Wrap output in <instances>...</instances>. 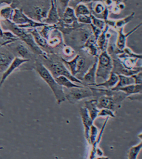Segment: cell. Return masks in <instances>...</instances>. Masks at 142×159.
I'll use <instances>...</instances> for the list:
<instances>
[{"mask_svg":"<svg viewBox=\"0 0 142 159\" xmlns=\"http://www.w3.org/2000/svg\"><path fill=\"white\" fill-rule=\"evenodd\" d=\"M107 8V7L105 6L103 3L100 1H97L96 2V3L95 4L94 7H93V11L95 13L97 14V15H102L104 13V12Z\"/></svg>","mask_w":142,"mask_h":159,"instance_id":"obj_30","label":"cell"},{"mask_svg":"<svg viewBox=\"0 0 142 159\" xmlns=\"http://www.w3.org/2000/svg\"><path fill=\"white\" fill-rule=\"evenodd\" d=\"M14 8L11 6H4L0 9V20L11 21L13 15Z\"/></svg>","mask_w":142,"mask_h":159,"instance_id":"obj_23","label":"cell"},{"mask_svg":"<svg viewBox=\"0 0 142 159\" xmlns=\"http://www.w3.org/2000/svg\"><path fill=\"white\" fill-rule=\"evenodd\" d=\"M69 90L67 93H65V98L66 100L71 104H74L84 98L94 96L90 86H82L79 88H72Z\"/></svg>","mask_w":142,"mask_h":159,"instance_id":"obj_6","label":"cell"},{"mask_svg":"<svg viewBox=\"0 0 142 159\" xmlns=\"http://www.w3.org/2000/svg\"><path fill=\"white\" fill-rule=\"evenodd\" d=\"M34 62V68L36 71L50 87L55 98L57 103L60 105L66 100L65 93L63 87L58 85L55 79L42 62L38 60H36Z\"/></svg>","mask_w":142,"mask_h":159,"instance_id":"obj_2","label":"cell"},{"mask_svg":"<svg viewBox=\"0 0 142 159\" xmlns=\"http://www.w3.org/2000/svg\"><path fill=\"white\" fill-rule=\"evenodd\" d=\"M97 57H95V60L92 66L88 69L84 73L82 78V82L85 86H94L96 83V72L97 68Z\"/></svg>","mask_w":142,"mask_h":159,"instance_id":"obj_9","label":"cell"},{"mask_svg":"<svg viewBox=\"0 0 142 159\" xmlns=\"http://www.w3.org/2000/svg\"><path fill=\"white\" fill-rule=\"evenodd\" d=\"M118 81L114 88L111 89V90H114L118 88H123L128 85H133L134 84V80L131 76H127L125 75L118 74Z\"/></svg>","mask_w":142,"mask_h":159,"instance_id":"obj_20","label":"cell"},{"mask_svg":"<svg viewBox=\"0 0 142 159\" xmlns=\"http://www.w3.org/2000/svg\"><path fill=\"white\" fill-rule=\"evenodd\" d=\"M82 48L86 51L88 53L92 56L97 57L99 54V48L97 45V40L93 35H91L85 41Z\"/></svg>","mask_w":142,"mask_h":159,"instance_id":"obj_14","label":"cell"},{"mask_svg":"<svg viewBox=\"0 0 142 159\" xmlns=\"http://www.w3.org/2000/svg\"><path fill=\"white\" fill-rule=\"evenodd\" d=\"M114 112L112 111L111 110L108 109H102L100 110V111L98 114V117H115Z\"/></svg>","mask_w":142,"mask_h":159,"instance_id":"obj_32","label":"cell"},{"mask_svg":"<svg viewBox=\"0 0 142 159\" xmlns=\"http://www.w3.org/2000/svg\"><path fill=\"white\" fill-rule=\"evenodd\" d=\"M30 60L28 59H24V58H20L19 57H15L12 61L11 64L9 65V66L7 68L5 71L3 72L2 78L0 81V88L2 86L3 84L5 82L6 80L7 79L11 74H12L15 70L18 69L22 65L26 63L27 62H29Z\"/></svg>","mask_w":142,"mask_h":159,"instance_id":"obj_10","label":"cell"},{"mask_svg":"<svg viewBox=\"0 0 142 159\" xmlns=\"http://www.w3.org/2000/svg\"><path fill=\"white\" fill-rule=\"evenodd\" d=\"M142 26V23L137 25L136 26L131 30L129 32L124 33V28H120L117 29L118 31V37L116 41V46L119 51L123 50L126 48V40L130 35L135 32L137 30Z\"/></svg>","mask_w":142,"mask_h":159,"instance_id":"obj_11","label":"cell"},{"mask_svg":"<svg viewBox=\"0 0 142 159\" xmlns=\"http://www.w3.org/2000/svg\"><path fill=\"white\" fill-rule=\"evenodd\" d=\"M112 2L114 3V5H118L119 3L122 2V0H112Z\"/></svg>","mask_w":142,"mask_h":159,"instance_id":"obj_40","label":"cell"},{"mask_svg":"<svg viewBox=\"0 0 142 159\" xmlns=\"http://www.w3.org/2000/svg\"><path fill=\"white\" fill-rule=\"evenodd\" d=\"M61 59L65 65L69 67L71 74L74 77H76L77 75L81 74V72L84 71L87 66V60L86 58L79 54L77 55L69 61H67L63 58Z\"/></svg>","mask_w":142,"mask_h":159,"instance_id":"obj_7","label":"cell"},{"mask_svg":"<svg viewBox=\"0 0 142 159\" xmlns=\"http://www.w3.org/2000/svg\"><path fill=\"white\" fill-rule=\"evenodd\" d=\"M142 142L140 141V143L135 146H132L129 148L128 154V159H137L138 156L140 154V151L142 149Z\"/></svg>","mask_w":142,"mask_h":159,"instance_id":"obj_26","label":"cell"},{"mask_svg":"<svg viewBox=\"0 0 142 159\" xmlns=\"http://www.w3.org/2000/svg\"><path fill=\"white\" fill-rule=\"evenodd\" d=\"M29 32L32 35L34 41L40 48H47L48 45L47 40L41 36L37 29H27Z\"/></svg>","mask_w":142,"mask_h":159,"instance_id":"obj_19","label":"cell"},{"mask_svg":"<svg viewBox=\"0 0 142 159\" xmlns=\"http://www.w3.org/2000/svg\"><path fill=\"white\" fill-rule=\"evenodd\" d=\"M5 46L13 53L15 57H19L20 58L31 60L33 54H34L29 48L22 42L17 43L16 45H15L13 43H12Z\"/></svg>","mask_w":142,"mask_h":159,"instance_id":"obj_8","label":"cell"},{"mask_svg":"<svg viewBox=\"0 0 142 159\" xmlns=\"http://www.w3.org/2000/svg\"><path fill=\"white\" fill-rule=\"evenodd\" d=\"M79 1V2L82 3H91V2H97L99 1V0H78Z\"/></svg>","mask_w":142,"mask_h":159,"instance_id":"obj_39","label":"cell"},{"mask_svg":"<svg viewBox=\"0 0 142 159\" xmlns=\"http://www.w3.org/2000/svg\"><path fill=\"white\" fill-rule=\"evenodd\" d=\"M14 1L15 0H0V5L5 3L8 6H11Z\"/></svg>","mask_w":142,"mask_h":159,"instance_id":"obj_37","label":"cell"},{"mask_svg":"<svg viewBox=\"0 0 142 159\" xmlns=\"http://www.w3.org/2000/svg\"><path fill=\"white\" fill-rule=\"evenodd\" d=\"M95 159H109L108 158V157H97V158H96Z\"/></svg>","mask_w":142,"mask_h":159,"instance_id":"obj_41","label":"cell"},{"mask_svg":"<svg viewBox=\"0 0 142 159\" xmlns=\"http://www.w3.org/2000/svg\"><path fill=\"white\" fill-rule=\"evenodd\" d=\"M118 81V75L116 74L113 72H111V75L104 82H101L100 84H96L94 86L97 88H104L107 90H111L112 89L116 86L117 82Z\"/></svg>","mask_w":142,"mask_h":159,"instance_id":"obj_18","label":"cell"},{"mask_svg":"<svg viewBox=\"0 0 142 159\" xmlns=\"http://www.w3.org/2000/svg\"><path fill=\"white\" fill-rule=\"evenodd\" d=\"M90 16H91V20H92V25L95 26V27H97L102 31L105 29V26H106V23L104 20L98 18L92 13H91Z\"/></svg>","mask_w":142,"mask_h":159,"instance_id":"obj_28","label":"cell"},{"mask_svg":"<svg viewBox=\"0 0 142 159\" xmlns=\"http://www.w3.org/2000/svg\"><path fill=\"white\" fill-rule=\"evenodd\" d=\"M109 26L106 25L105 29L103 30L100 35L97 39V45L100 50L102 51L107 50L108 46V40L109 39V34H108V31Z\"/></svg>","mask_w":142,"mask_h":159,"instance_id":"obj_17","label":"cell"},{"mask_svg":"<svg viewBox=\"0 0 142 159\" xmlns=\"http://www.w3.org/2000/svg\"><path fill=\"white\" fill-rule=\"evenodd\" d=\"M56 82H57L58 85H60L63 88H65L67 89H70L72 88H79L83 85H78L74 83L68 79L67 77L64 76H60L58 77L55 78Z\"/></svg>","mask_w":142,"mask_h":159,"instance_id":"obj_21","label":"cell"},{"mask_svg":"<svg viewBox=\"0 0 142 159\" xmlns=\"http://www.w3.org/2000/svg\"><path fill=\"white\" fill-rule=\"evenodd\" d=\"M0 116H3V115L1 112H0Z\"/></svg>","mask_w":142,"mask_h":159,"instance_id":"obj_42","label":"cell"},{"mask_svg":"<svg viewBox=\"0 0 142 159\" xmlns=\"http://www.w3.org/2000/svg\"><path fill=\"white\" fill-rule=\"evenodd\" d=\"M134 15H135V12H132L129 15H128L124 18L119 19L118 20H115L113 27H114L117 29H118L120 28H124L126 25L129 23L133 19Z\"/></svg>","mask_w":142,"mask_h":159,"instance_id":"obj_22","label":"cell"},{"mask_svg":"<svg viewBox=\"0 0 142 159\" xmlns=\"http://www.w3.org/2000/svg\"><path fill=\"white\" fill-rule=\"evenodd\" d=\"M11 21L20 27L25 29H37L38 27L44 26L47 25L42 22L36 21L29 18V16H27L24 13L22 8H14Z\"/></svg>","mask_w":142,"mask_h":159,"instance_id":"obj_4","label":"cell"},{"mask_svg":"<svg viewBox=\"0 0 142 159\" xmlns=\"http://www.w3.org/2000/svg\"><path fill=\"white\" fill-rule=\"evenodd\" d=\"M43 65L49 70L55 79L60 76H64L75 84L83 85L81 80L78 79L71 74V72L63 62L49 60L48 64Z\"/></svg>","mask_w":142,"mask_h":159,"instance_id":"obj_3","label":"cell"},{"mask_svg":"<svg viewBox=\"0 0 142 159\" xmlns=\"http://www.w3.org/2000/svg\"><path fill=\"white\" fill-rule=\"evenodd\" d=\"M77 22L82 25H91L92 24V20L90 15H82L77 17Z\"/></svg>","mask_w":142,"mask_h":159,"instance_id":"obj_31","label":"cell"},{"mask_svg":"<svg viewBox=\"0 0 142 159\" xmlns=\"http://www.w3.org/2000/svg\"><path fill=\"white\" fill-rule=\"evenodd\" d=\"M74 13L77 17L82 15H90L91 12L87 6L84 3H80L74 9Z\"/></svg>","mask_w":142,"mask_h":159,"instance_id":"obj_24","label":"cell"},{"mask_svg":"<svg viewBox=\"0 0 142 159\" xmlns=\"http://www.w3.org/2000/svg\"><path fill=\"white\" fill-rule=\"evenodd\" d=\"M98 135V131L97 127L93 124L90 128V134H89L88 143L90 145H92V144L96 141Z\"/></svg>","mask_w":142,"mask_h":159,"instance_id":"obj_29","label":"cell"},{"mask_svg":"<svg viewBox=\"0 0 142 159\" xmlns=\"http://www.w3.org/2000/svg\"><path fill=\"white\" fill-rule=\"evenodd\" d=\"M55 29H57L56 25H46L42 27V30L39 31V32L42 36L47 40L50 37V35L51 34V32Z\"/></svg>","mask_w":142,"mask_h":159,"instance_id":"obj_27","label":"cell"},{"mask_svg":"<svg viewBox=\"0 0 142 159\" xmlns=\"http://www.w3.org/2000/svg\"><path fill=\"white\" fill-rule=\"evenodd\" d=\"M0 25L3 31H8L12 32L19 38V40L27 45L34 54L42 56L45 60H47L48 58L47 52L43 50L41 48L37 45L32 35L29 32L27 29L20 27L8 20H0Z\"/></svg>","mask_w":142,"mask_h":159,"instance_id":"obj_1","label":"cell"},{"mask_svg":"<svg viewBox=\"0 0 142 159\" xmlns=\"http://www.w3.org/2000/svg\"><path fill=\"white\" fill-rule=\"evenodd\" d=\"M84 107L86 109L91 119L93 121L97 119L100 110L97 107V100L92 99L85 101Z\"/></svg>","mask_w":142,"mask_h":159,"instance_id":"obj_15","label":"cell"},{"mask_svg":"<svg viewBox=\"0 0 142 159\" xmlns=\"http://www.w3.org/2000/svg\"><path fill=\"white\" fill-rule=\"evenodd\" d=\"M79 113L81 117L82 124L84 126V136L87 142L89 141L90 128L93 124V121L91 119L87 110L84 107H81L79 109Z\"/></svg>","mask_w":142,"mask_h":159,"instance_id":"obj_12","label":"cell"},{"mask_svg":"<svg viewBox=\"0 0 142 159\" xmlns=\"http://www.w3.org/2000/svg\"><path fill=\"white\" fill-rule=\"evenodd\" d=\"M134 80L135 84H142V71L138 72V73L131 75Z\"/></svg>","mask_w":142,"mask_h":159,"instance_id":"obj_34","label":"cell"},{"mask_svg":"<svg viewBox=\"0 0 142 159\" xmlns=\"http://www.w3.org/2000/svg\"><path fill=\"white\" fill-rule=\"evenodd\" d=\"M62 43V37L60 32H59L58 34H56L53 37L50 36L47 40L48 45L50 48H56L60 45Z\"/></svg>","mask_w":142,"mask_h":159,"instance_id":"obj_25","label":"cell"},{"mask_svg":"<svg viewBox=\"0 0 142 159\" xmlns=\"http://www.w3.org/2000/svg\"><path fill=\"white\" fill-rule=\"evenodd\" d=\"M142 90V84H133V85H128L123 88H118L112 91H121L125 93L128 97L129 96L141 94Z\"/></svg>","mask_w":142,"mask_h":159,"instance_id":"obj_16","label":"cell"},{"mask_svg":"<svg viewBox=\"0 0 142 159\" xmlns=\"http://www.w3.org/2000/svg\"><path fill=\"white\" fill-rule=\"evenodd\" d=\"M98 63L96 77L103 80L108 79L113 70V60L107 50L102 51L97 57Z\"/></svg>","mask_w":142,"mask_h":159,"instance_id":"obj_5","label":"cell"},{"mask_svg":"<svg viewBox=\"0 0 142 159\" xmlns=\"http://www.w3.org/2000/svg\"><path fill=\"white\" fill-rule=\"evenodd\" d=\"M62 52H63V55H65L66 57H70L73 56L74 55L75 51L73 48H71V46H66L63 48Z\"/></svg>","mask_w":142,"mask_h":159,"instance_id":"obj_33","label":"cell"},{"mask_svg":"<svg viewBox=\"0 0 142 159\" xmlns=\"http://www.w3.org/2000/svg\"><path fill=\"white\" fill-rule=\"evenodd\" d=\"M60 3L62 7L63 8H66L67 7L69 6V2L70 0H58Z\"/></svg>","mask_w":142,"mask_h":159,"instance_id":"obj_36","label":"cell"},{"mask_svg":"<svg viewBox=\"0 0 142 159\" xmlns=\"http://www.w3.org/2000/svg\"><path fill=\"white\" fill-rule=\"evenodd\" d=\"M3 30L2 27L1 26V25H0V42L1 43H5L6 44V45H7V43H5L3 41Z\"/></svg>","mask_w":142,"mask_h":159,"instance_id":"obj_38","label":"cell"},{"mask_svg":"<svg viewBox=\"0 0 142 159\" xmlns=\"http://www.w3.org/2000/svg\"><path fill=\"white\" fill-rule=\"evenodd\" d=\"M60 20L61 17L59 16L56 4L54 3L53 0H51L50 8L48 11L47 16L43 23L47 25H54L58 24L60 21Z\"/></svg>","mask_w":142,"mask_h":159,"instance_id":"obj_13","label":"cell"},{"mask_svg":"<svg viewBox=\"0 0 142 159\" xmlns=\"http://www.w3.org/2000/svg\"><path fill=\"white\" fill-rule=\"evenodd\" d=\"M90 25H91V28H92V32H93V35L95 36V38L97 40L98 36L100 35V34L102 32V31L100 30V29H99L97 27H95V26H93L92 24H91Z\"/></svg>","mask_w":142,"mask_h":159,"instance_id":"obj_35","label":"cell"}]
</instances>
